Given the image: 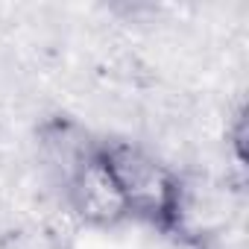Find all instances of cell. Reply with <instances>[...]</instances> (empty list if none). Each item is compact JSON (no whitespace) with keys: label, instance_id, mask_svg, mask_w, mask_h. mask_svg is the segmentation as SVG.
Masks as SVG:
<instances>
[{"label":"cell","instance_id":"obj_1","mask_svg":"<svg viewBox=\"0 0 249 249\" xmlns=\"http://www.w3.org/2000/svg\"><path fill=\"white\" fill-rule=\"evenodd\" d=\"M97 156L126 208L129 220L150 223L161 231H176L185 214V185L176 170L132 141L103 138Z\"/></svg>","mask_w":249,"mask_h":249},{"label":"cell","instance_id":"obj_2","mask_svg":"<svg viewBox=\"0 0 249 249\" xmlns=\"http://www.w3.org/2000/svg\"><path fill=\"white\" fill-rule=\"evenodd\" d=\"M62 194L71 205V211L94 229H114L126 223V208H123L100 156H97V138L73 159L68 170L59 176Z\"/></svg>","mask_w":249,"mask_h":249},{"label":"cell","instance_id":"obj_3","mask_svg":"<svg viewBox=\"0 0 249 249\" xmlns=\"http://www.w3.org/2000/svg\"><path fill=\"white\" fill-rule=\"evenodd\" d=\"M226 141H229V153H231V167H234V173L243 179V173H246V156H243V141H246V111H243V106L234 111V117H231V123H229Z\"/></svg>","mask_w":249,"mask_h":249}]
</instances>
